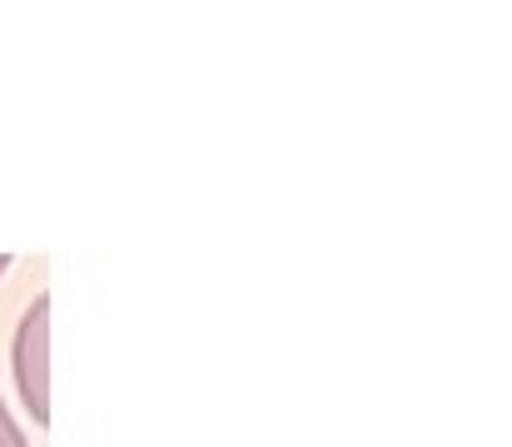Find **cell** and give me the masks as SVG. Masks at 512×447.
Returning <instances> with one entry per match:
<instances>
[{
	"label": "cell",
	"instance_id": "cell-1",
	"mask_svg": "<svg viewBox=\"0 0 512 447\" xmlns=\"http://www.w3.org/2000/svg\"><path fill=\"white\" fill-rule=\"evenodd\" d=\"M45 343H50V298L40 294L15 333V383H20V403L30 408L35 428L50 423V383H45Z\"/></svg>",
	"mask_w": 512,
	"mask_h": 447
},
{
	"label": "cell",
	"instance_id": "cell-3",
	"mask_svg": "<svg viewBox=\"0 0 512 447\" xmlns=\"http://www.w3.org/2000/svg\"><path fill=\"white\" fill-rule=\"evenodd\" d=\"M5 269H10V254H0V279H5Z\"/></svg>",
	"mask_w": 512,
	"mask_h": 447
},
{
	"label": "cell",
	"instance_id": "cell-2",
	"mask_svg": "<svg viewBox=\"0 0 512 447\" xmlns=\"http://www.w3.org/2000/svg\"><path fill=\"white\" fill-rule=\"evenodd\" d=\"M0 447H30V443H25V433L15 428V418H10L5 398H0Z\"/></svg>",
	"mask_w": 512,
	"mask_h": 447
}]
</instances>
